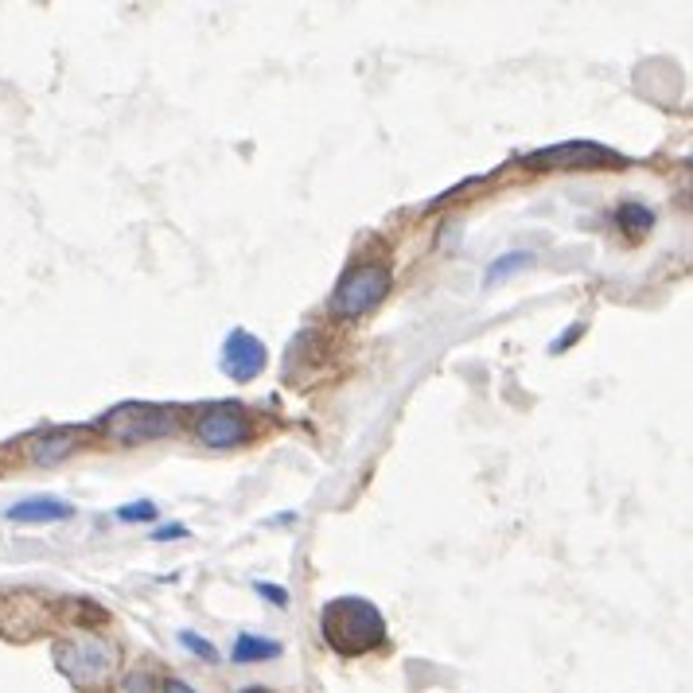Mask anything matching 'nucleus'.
I'll list each match as a JSON object with an SVG mask.
<instances>
[{
    "label": "nucleus",
    "mask_w": 693,
    "mask_h": 693,
    "mask_svg": "<svg viewBox=\"0 0 693 693\" xmlns=\"http://www.w3.org/2000/svg\"><path fill=\"white\" fill-rule=\"evenodd\" d=\"M180 647H187L195 658H203V663H214L219 658V651H214V643H207L199 631H180Z\"/></svg>",
    "instance_id": "obj_13"
},
{
    "label": "nucleus",
    "mask_w": 693,
    "mask_h": 693,
    "mask_svg": "<svg viewBox=\"0 0 693 693\" xmlns=\"http://www.w3.org/2000/svg\"><path fill=\"white\" fill-rule=\"evenodd\" d=\"M125 693H152V678H148V670H133V675L125 678Z\"/></svg>",
    "instance_id": "obj_17"
},
{
    "label": "nucleus",
    "mask_w": 693,
    "mask_h": 693,
    "mask_svg": "<svg viewBox=\"0 0 693 693\" xmlns=\"http://www.w3.org/2000/svg\"><path fill=\"white\" fill-rule=\"evenodd\" d=\"M269 362V351L265 343L258 339L253 332H246V327H234L231 335H226V343H222V355H219V367L222 374L231 382H253L265 370Z\"/></svg>",
    "instance_id": "obj_7"
},
{
    "label": "nucleus",
    "mask_w": 693,
    "mask_h": 693,
    "mask_svg": "<svg viewBox=\"0 0 693 693\" xmlns=\"http://www.w3.org/2000/svg\"><path fill=\"white\" fill-rule=\"evenodd\" d=\"M164 693H195L187 682H180V678H172V682H164Z\"/></svg>",
    "instance_id": "obj_19"
},
{
    "label": "nucleus",
    "mask_w": 693,
    "mask_h": 693,
    "mask_svg": "<svg viewBox=\"0 0 693 693\" xmlns=\"http://www.w3.org/2000/svg\"><path fill=\"white\" fill-rule=\"evenodd\" d=\"M320 628H324L327 647L347 658L367 655V651L386 643V620H382L379 604L362 601V596H339V601H332L324 608V616H320Z\"/></svg>",
    "instance_id": "obj_1"
},
{
    "label": "nucleus",
    "mask_w": 693,
    "mask_h": 693,
    "mask_svg": "<svg viewBox=\"0 0 693 693\" xmlns=\"http://www.w3.org/2000/svg\"><path fill=\"white\" fill-rule=\"evenodd\" d=\"M238 693H269V690H261V685H250V690H238Z\"/></svg>",
    "instance_id": "obj_20"
},
{
    "label": "nucleus",
    "mask_w": 693,
    "mask_h": 693,
    "mask_svg": "<svg viewBox=\"0 0 693 693\" xmlns=\"http://www.w3.org/2000/svg\"><path fill=\"white\" fill-rule=\"evenodd\" d=\"M121 522H157V503L152 499H140V503H125L117 507Z\"/></svg>",
    "instance_id": "obj_14"
},
{
    "label": "nucleus",
    "mask_w": 693,
    "mask_h": 693,
    "mask_svg": "<svg viewBox=\"0 0 693 693\" xmlns=\"http://www.w3.org/2000/svg\"><path fill=\"white\" fill-rule=\"evenodd\" d=\"M534 261V253H527V250H510V253H503V258H495L491 261V269H487V277H483V285H503V281H510L515 273H522V269Z\"/></svg>",
    "instance_id": "obj_11"
},
{
    "label": "nucleus",
    "mask_w": 693,
    "mask_h": 693,
    "mask_svg": "<svg viewBox=\"0 0 693 693\" xmlns=\"http://www.w3.org/2000/svg\"><path fill=\"white\" fill-rule=\"evenodd\" d=\"M106 433L121 444H148L180 433V413L172 406H145V401H125L106 417Z\"/></svg>",
    "instance_id": "obj_3"
},
{
    "label": "nucleus",
    "mask_w": 693,
    "mask_h": 693,
    "mask_svg": "<svg viewBox=\"0 0 693 693\" xmlns=\"http://www.w3.org/2000/svg\"><path fill=\"white\" fill-rule=\"evenodd\" d=\"M581 335H584V324H569V332H565L561 339H557V343H549V351H554V355L569 351V347H573V343L581 339Z\"/></svg>",
    "instance_id": "obj_16"
},
{
    "label": "nucleus",
    "mask_w": 693,
    "mask_h": 693,
    "mask_svg": "<svg viewBox=\"0 0 693 693\" xmlns=\"http://www.w3.org/2000/svg\"><path fill=\"white\" fill-rule=\"evenodd\" d=\"M152 537H157V542H172V537H187V527H180V522H168V527H160Z\"/></svg>",
    "instance_id": "obj_18"
},
{
    "label": "nucleus",
    "mask_w": 693,
    "mask_h": 693,
    "mask_svg": "<svg viewBox=\"0 0 693 693\" xmlns=\"http://www.w3.org/2000/svg\"><path fill=\"white\" fill-rule=\"evenodd\" d=\"M611 164H623V157L596 145V140H565V145L527 152V168H534V172H561V168H584V172H592V168H611Z\"/></svg>",
    "instance_id": "obj_5"
},
{
    "label": "nucleus",
    "mask_w": 693,
    "mask_h": 693,
    "mask_svg": "<svg viewBox=\"0 0 693 693\" xmlns=\"http://www.w3.org/2000/svg\"><path fill=\"white\" fill-rule=\"evenodd\" d=\"M74 518V507L55 495H32L9 507V522H24V527H39V522H66Z\"/></svg>",
    "instance_id": "obj_9"
},
{
    "label": "nucleus",
    "mask_w": 693,
    "mask_h": 693,
    "mask_svg": "<svg viewBox=\"0 0 693 693\" xmlns=\"http://www.w3.org/2000/svg\"><path fill=\"white\" fill-rule=\"evenodd\" d=\"M86 441L83 429H51V433L36 436L28 448V460L39 463V468H55V463H63L66 456L78 453V444Z\"/></svg>",
    "instance_id": "obj_8"
},
{
    "label": "nucleus",
    "mask_w": 693,
    "mask_h": 693,
    "mask_svg": "<svg viewBox=\"0 0 693 693\" xmlns=\"http://www.w3.org/2000/svg\"><path fill=\"white\" fill-rule=\"evenodd\" d=\"M250 433H253L250 413L242 406H234V401H219V406L203 409V413L195 417V436H199V444L214 448V453L238 448V444L250 441Z\"/></svg>",
    "instance_id": "obj_6"
},
{
    "label": "nucleus",
    "mask_w": 693,
    "mask_h": 693,
    "mask_svg": "<svg viewBox=\"0 0 693 693\" xmlns=\"http://www.w3.org/2000/svg\"><path fill=\"white\" fill-rule=\"evenodd\" d=\"M258 589V596H265V601H273L277 608H288V592L281 589V584H265V581H258L253 584Z\"/></svg>",
    "instance_id": "obj_15"
},
{
    "label": "nucleus",
    "mask_w": 693,
    "mask_h": 693,
    "mask_svg": "<svg viewBox=\"0 0 693 693\" xmlns=\"http://www.w3.org/2000/svg\"><path fill=\"white\" fill-rule=\"evenodd\" d=\"M277 655H281V643H277V639L250 635V631L234 639V651H231L234 663H269V658H277Z\"/></svg>",
    "instance_id": "obj_10"
},
{
    "label": "nucleus",
    "mask_w": 693,
    "mask_h": 693,
    "mask_svg": "<svg viewBox=\"0 0 693 693\" xmlns=\"http://www.w3.org/2000/svg\"><path fill=\"white\" fill-rule=\"evenodd\" d=\"M616 219H620L623 234H631V238H643V234L651 231V222H655V211H651L647 203H623L620 211H616Z\"/></svg>",
    "instance_id": "obj_12"
},
{
    "label": "nucleus",
    "mask_w": 693,
    "mask_h": 693,
    "mask_svg": "<svg viewBox=\"0 0 693 693\" xmlns=\"http://www.w3.org/2000/svg\"><path fill=\"white\" fill-rule=\"evenodd\" d=\"M394 288V273H389L386 261H367V265H355L347 277L335 285L332 293V312L343 320H359V315L374 312Z\"/></svg>",
    "instance_id": "obj_2"
},
{
    "label": "nucleus",
    "mask_w": 693,
    "mask_h": 693,
    "mask_svg": "<svg viewBox=\"0 0 693 693\" xmlns=\"http://www.w3.org/2000/svg\"><path fill=\"white\" fill-rule=\"evenodd\" d=\"M55 663L71 682L98 685V682H106L110 670L117 666V647L106 643V639H94V635L66 639V643L55 647Z\"/></svg>",
    "instance_id": "obj_4"
}]
</instances>
